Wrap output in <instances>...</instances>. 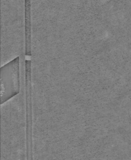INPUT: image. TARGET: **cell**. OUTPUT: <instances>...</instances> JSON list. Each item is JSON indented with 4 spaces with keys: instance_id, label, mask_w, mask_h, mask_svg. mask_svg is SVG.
Instances as JSON below:
<instances>
[{
    "instance_id": "cell-1",
    "label": "cell",
    "mask_w": 131,
    "mask_h": 160,
    "mask_svg": "<svg viewBox=\"0 0 131 160\" xmlns=\"http://www.w3.org/2000/svg\"><path fill=\"white\" fill-rule=\"evenodd\" d=\"M1 67L26 52V0H1Z\"/></svg>"
},
{
    "instance_id": "cell-2",
    "label": "cell",
    "mask_w": 131,
    "mask_h": 160,
    "mask_svg": "<svg viewBox=\"0 0 131 160\" xmlns=\"http://www.w3.org/2000/svg\"><path fill=\"white\" fill-rule=\"evenodd\" d=\"M1 68V104H3L21 91L20 58Z\"/></svg>"
}]
</instances>
